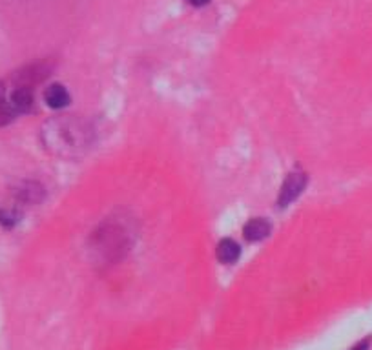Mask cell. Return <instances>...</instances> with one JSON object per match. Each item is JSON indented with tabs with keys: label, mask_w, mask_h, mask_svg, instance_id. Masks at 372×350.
Wrapping results in <instances>:
<instances>
[{
	"label": "cell",
	"mask_w": 372,
	"mask_h": 350,
	"mask_svg": "<svg viewBox=\"0 0 372 350\" xmlns=\"http://www.w3.org/2000/svg\"><path fill=\"white\" fill-rule=\"evenodd\" d=\"M42 186L37 185V183H26L22 186L21 190L16 191V196L22 202H29V204H35L42 199Z\"/></svg>",
	"instance_id": "52a82bcc"
},
{
	"label": "cell",
	"mask_w": 372,
	"mask_h": 350,
	"mask_svg": "<svg viewBox=\"0 0 372 350\" xmlns=\"http://www.w3.org/2000/svg\"><path fill=\"white\" fill-rule=\"evenodd\" d=\"M241 256L239 245L234 239H221L217 245V259L224 265H234Z\"/></svg>",
	"instance_id": "5b68a950"
},
{
	"label": "cell",
	"mask_w": 372,
	"mask_h": 350,
	"mask_svg": "<svg viewBox=\"0 0 372 350\" xmlns=\"http://www.w3.org/2000/svg\"><path fill=\"white\" fill-rule=\"evenodd\" d=\"M16 109L13 108V104L4 100V97H0V128L5 124H10L11 120L15 119Z\"/></svg>",
	"instance_id": "ba28073f"
},
{
	"label": "cell",
	"mask_w": 372,
	"mask_h": 350,
	"mask_svg": "<svg viewBox=\"0 0 372 350\" xmlns=\"http://www.w3.org/2000/svg\"><path fill=\"white\" fill-rule=\"evenodd\" d=\"M44 100L49 108L60 109L66 108L70 104V93L66 92V88L62 84H51V86L44 92Z\"/></svg>",
	"instance_id": "7a4b0ae2"
},
{
	"label": "cell",
	"mask_w": 372,
	"mask_h": 350,
	"mask_svg": "<svg viewBox=\"0 0 372 350\" xmlns=\"http://www.w3.org/2000/svg\"><path fill=\"white\" fill-rule=\"evenodd\" d=\"M48 73H49V66L33 64V66H27L24 71H21V73L16 75V81H18V86L31 88V84L42 81L44 77L48 75Z\"/></svg>",
	"instance_id": "3957f363"
},
{
	"label": "cell",
	"mask_w": 372,
	"mask_h": 350,
	"mask_svg": "<svg viewBox=\"0 0 372 350\" xmlns=\"http://www.w3.org/2000/svg\"><path fill=\"white\" fill-rule=\"evenodd\" d=\"M306 186V175L303 172H292L289 177L284 179L281 191H279L278 204L281 208L289 206L290 202H294L301 196V191L305 190Z\"/></svg>",
	"instance_id": "6da1fadb"
},
{
	"label": "cell",
	"mask_w": 372,
	"mask_h": 350,
	"mask_svg": "<svg viewBox=\"0 0 372 350\" xmlns=\"http://www.w3.org/2000/svg\"><path fill=\"white\" fill-rule=\"evenodd\" d=\"M11 104L16 109V113H26L33 106V92L31 88L18 86L11 95Z\"/></svg>",
	"instance_id": "8992f818"
},
{
	"label": "cell",
	"mask_w": 372,
	"mask_h": 350,
	"mask_svg": "<svg viewBox=\"0 0 372 350\" xmlns=\"http://www.w3.org/2000/svg\"><path fill=\"white\" fill-rule=\"evenodd\" d=\"M16 213L11 212V210H0V224L5 226V228H11L13 224L16 223Z\"/></svg>",
	"instance_id": "9c48e42d"
},
{
	"label": "cell",
	"mask_w": 372,
	"mask_h": 350,
	"mask_svg": "<svg viewBox=\"0 0 372 350\" xmlns=\"http://www.w3.org/2000/svg\"><path fill=\"white\" fill-rule=\"evenodd\" d=\"M243 234H245V239L250 241V243H256V241L265 239L268 234H270V224L265 219H250L248 223L245 224L243 228Z\"/></svg>",
	"instance_id": "277c9868"
},
{
	"label": "cell",
	"mask_w": 372,
	"mask_h": 350,
	"mask_svg": "<svg viewBox=\"0 0 372 350\" xmlns=\"http://www.w3.org/2000/svg\"><path fill=\"white\" fill-rule=\"evenodd\" d=\"M0 97H4V86L0 84Z\"/></svg>",
	"instance_id": "7c38bea8"
},
{
	"label": "cell",
	"mask_w": 372,
	"mask_h": 350,
	"mask_svg": "<svg viewBox=\"0 0 372 350\" xmlns=\"http://www.w3.org/2000/svg\"><path fill=\"white\" fill-rule=\"evenodd\" d=\"M369 347H371V338L363 339V341H360V343L356 345V347H352L350 350H369Z\"/></svg>",
	"instance_id": "30bf717a"
},
{
	"label": "cell",
	"mask_w": 372,
	"mask_h": 350,
	"mask_svg": "<svg viewBox=\"0 0 372 350\" xmlns=\"http://www.w3.org/2000/svg\"><path fill=\"white\" fill-rule=\"evenodd\" d=\"M190 2H191V4H194V5H202V4H207L208 0H190Z\"/></svg>",
	"instance_id": "8fae6325"
}]
</instances>
